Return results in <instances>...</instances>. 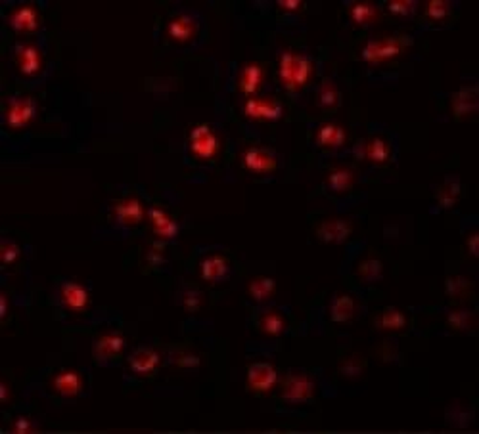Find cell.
Here are the masks:
<instances>
[{
    "label": "cell",
    "instance_id": "22",
    "mask_svg": "<svg viewBox=\"0 0 479 434\" xmlns=\"http://www.w3.org/2000/svg\"><path fill=\"white\" fill-rule=\"evenodd\" d=\"M226 274H228V263L221 254H211L201 263V276L209 283L223 279Z\"/></svg>",
    "mask_w": 479,
    "mask_h": 434
},
{
    "label": "cell",
    "instance_id": "28",
    "mask_svg": "<svg viewBox=\"0 0 479 434\" xmlns=\"http://www.w3.org/2000/svg\"><path fill=\"white\" fill-rule=\"evenodd\" d=\"M406 323V318L403 316V312L395 310V308H389L383 314L378 316L376 320V326L380 329H403Z\"/></svg>",
    "mask_w": 479,
    "mask_h": 434
},
{
    "label": "cell",
    "instance_id": "35",
    "mask_svg": "<svg viewBox=\"0 0 479 434\" xmlns=\"http://www.w3.org/2000/svg\"><path fill=\"white\" fill-rule=\"evenodd\" d=\"M0 254H2V263L14 264L19 258V247L12 241H2L0 245Z\"/></svg>",
    "mask_w": 479,
    "mask_h": 434
},
{
    "label": "cell",
    "instance_id": "18",
    "mask_svg": "<svg viewBox=\"0 0 479 434\" xmlns=\"http://www.w3.org/2000/svg\"><path fill=\"white\" fill-rule=\"evenodd\" d=\"M114 214L121 224H136L144 218V209H142L138 199H125V201H117L114 207Z\"/></svg>",
    "mask_w": 479,
    "mask_h": 434
},
{
    "label": "cell",
    "instance_id": "36",
    "mask_svg": "<svg viewBox=\"0 0 479 434\" xmlns=\"http://www.w3.org/2000/svg\"><path fill=\"white\" fill-rule=\"evenodd\" d=\"M173 361L177 364V366H179V368H196V366H199L198 356H194V354H190V352L174 354Z\"/></svg>",
    "mask_w": 479,
    "mask_h": 434
},
{
    "label": "cell",
    "instance_id": "32",
    "mask_svg": "<svg viewBox=\"0 0 479 434\" xmlns=\"http://www.w3.org/2000/svg\"><path fill=\"white\" fill-rule=\"evenodd\" d=\"M449 12H451V6H449V2H443V0H431L426 6V14L431 19H443V17L449 16Z\"/></svg>",
    "mask_w": 479,
    "mask_h": 434
},
{
    "label": "cell",
    "instance_id": "8",
    "mask_svg": "<svg viewBox=\"0 0 479 434\" xmlns=\"http://www.w3.org/2000/svg\"><path fill=\"white\" fill-rule=\"evenodd\" d=\"M244 113L249 119H263V121H276L280 119L284 109L276 102V100L269 98H248V102L244 104Z\"/></svg>",
    "mask_w": 479,
    "mask_h": 434
},
{
    "label": "cell",
    "instance_id": "38",
    "mask_svg": "<svg viewBox=\"0 0 479 434\" xmlns=\"http://www.w3.org/2000/svg\"><path fill=\"white\" fill-rule=\"evenodd\" d=\"M33 423L29 421V419L25 417H19L14 421V425H12V433H17V434H27V433H33Z\"/></svg>",
    "mask_w": 479,
    "mask_h": 434
},
{
    "label": "cell",
    "instance_id": "19",
    "mask_svg": "<svg viewBox=\"0 0 479 434\" xmlns=\"http://www.w3.org/2000/svg\"><path fill=\"white\" fill-rule=\"evenodd\" d=\"M150 222L152 226L156 228V234L161 239H173L177 234H179V226L177 222L169 216L167 213H163L161 209H150Z\"/></svg>",
    "mask_w": 479,
    "mask_h": 434
},
{
    "label": "cell",
    "instance_id": "39",
    "mask_svg": "<svg viewBox=\"0 0 479 434\" xmlns=\"http://www.w3.org/2000/svg\"><path fill=\"white\" fill-rule=\"evenodd\" d=\"M199 304H201V296H199L198 291H188V293L184 295V306L190 312L198 310Z\"/></svg>",
    "mask_w": 479,
    "mask_h": 434
},
{
    "label": "cell",
    "instance_id": "16",
    "mask_svg": "<svg viewBox=\"0 0 479 434\" xmlns=\"http://www.w3.org/2000/svg\"><path fill=\"white\" fill-rule=\"evenodd\" d=\"M62 299H64V304L67 308H71L75 312H81L87 308L89 304V291L84 289L83 285L79 283H73V281H67L62 287Z\"/></svg>",
    "mask_w": 479,
    "mask_h": 434
},
{
    "label": "cell",
    "instance_id": "14",
    "mask_svg": "<svg viewBox=\"0 0 479 434\" xmlns=\"http://www.w3.org/2000/svg\"><path fill=\"white\" fill-rule=\"evenodd\" d=\"M264 81V69L259 64H248L240 73V92L253 98V94L259 91V86Z\"/></svg>",
    "mask_w": 479,
    "mask_h": 434
},
{
    "label": "cell",
    "instance_id": "40",
    "mask_svg": "<svg viewBox=\"0 0 479 434\" xmlns=\"http://www.w3.org/2000/svg\"><path fill=\"white\" fill-rule=\"evenodd\" d=\"M276 4H278V8L280 10H288V12H298V10H301V6H303L301 0H278Z\"/></svg>",
    "mask_w": 479,
    "mask_h": 434
},
{
    "label": "cell",
    "instance_id": "10",
    "mask_svg": "<svg viewBox=\"0 0 479 434\" xmlns=\"http://www.w3.org/2000/svg\"><path fill=\"white\" fill-rule=\"evenodd\" d=\"M316 236L326 243H343L351 236V222L341 220V218L324 222L316 229Z\"/></svg>",
    "mask_w": 479,
    "mask_h": 434
},
{
    "label": "cell",
    "instance_id": "2",
    "mask_svg": "<svg viewBox=\"0 0 479 434\" xmlns=\"http://www.w3.org/2000/svg\"><path fill=\"white\" fill-rule=\"evenodd\" d=\"M410 44H413V39L406 37V35L388 37V39H381V41H370L363 48V59L366 64L378 66V64L389 62L399 54H403Z\"/></svg>",
    "mask_w": 479,
    "mask_h": 434
},
{
    "label": "cell",
    "instance_id": "12",
    "mask_svg": "<svg viewBox=\"0 0 479 434\" xmlns=\"http://www.w3.org/2000/svg\"><path fill=\"white\" fill-rule=\"evenodd\" d=\"M159 354L152 348H138L131 354L129 358V366H131L132 373L136 375H150L154 373L159 366Z\"/></svg>",
    "mask_w": 479,
    "mask_h": 434
},
{
    "label": "cell",
    "instance_id": "33",
    "mask_svg": "<svg viewBox=\"0 0 479 434\" xmlns=\"http://www.w3.org/2000/svg\"><path fill=\"white\" fill-rule=\"evenodd\" d=\"M388 10L395 16H410L416 10V2H413V0H391V2H388Z\"/></svg>",
    "mask_w": 479,
    "mask_h": 434
},
{
    "label": "cell",
    "instance_id": "27",
    "mask_svg": "<svg viewBox=\"0 0 479 434\" xmlns=\"http://www.w3.org/2000/svg\"><path fill=\"white\" fill-rule=\"evenodd\" d=\"M249 293H251V296H253L255 301H259V303L269 301L274 293V279L255 278L251 281V285H249Z\"/></svg>",
    "mask_w": 479,
    "mask_h": 434
},
{
    "label": "cell",
    "instance_id": "7",
    "mask_svg": "<svg viewBox=\"0 0 479 434\" xmlns=\"http://www.w3.org/2000/svg\"><path fill=\"white\" fill-rule=\"evenodd\" d=\"M242 164L248 171L255 172V174H269V172H273L278 167L273 151H269V149L264 148H255V146L248 148L242 153Z\"/></svg>",
    "mask_w": 479,
    "mask_h": 434
},
{
    "label": "cell",
    "instance_id": "23",
    "mask_svg": "<svg viewBox=\"0 0 479 434\" xmlns=\"http://www.w3.org/2000/svg\"><path fill=\"white\" fill-rule=\"evenodd\" d=\"M478 109V98H476V88H462L453 96V111L458 119H462L466 115L473 113Z\"/></svg>",
    "mask_w": 479,
    "mask_h": 434
},
{
    "label": "cell",
    "instance_id": "41",
    "mask_svg": "<svg viewBox=\"0 0 479 434\" xmlns=\"http://www.w3.org/2000/svg\"><path fill=\"white\" fill-rule=\"evenodd\" d=\"M6 314H8V296L2 293L0 295V320H4Z\"/></svg>",
    "mask_w": 479,
    "mask_h": 434
},
{
    "label": "cell",
    "instance_id": "9",
    "mask_svg": "<svg viewBox=\"0 0 479 434\" xmlns=\"http://www.w3.org/2000/svg\"><path fill=\"white\" fill-rule=\"evenodd\" d=\"M17 64H19V71L27 77H33L42 69V57L39 48L35 44H19L16 48Z\"/></svg>",
    "mask_w": 479,
    "mask_h": 434
},
{
    "label": "cell",
    "instance_id": "6",
    "mask_svg": "<svg viewBox=\"0 0 479 434\" xmlns=\"http://www.w3.org/2000/svg\"><path fill=\"white\" fill-rule=\"evenodd\" d=\"M278 381V373L273 364L255 361L248 369V386L253 393H269Z\"/></svg>",
    "mask_w": 479,
    "mask_h": 434
},
{
    "label": "cell",
    "instance_id": "4",
    "mask_svg": "<svg viewBox=\"0 0 479 434\" xmlns=\"http://www.w3.org/2000/svg\"><path fill=\"white\" fill-rule=\"evenodd\" d=\"M192 153L199 159H211L219 151V138H217L211 126L206 123L196 124L190 134Z\"/></svg>",
    "mask_w": 479,
    "mask_h": 434
},
{
    "label": "cell",
    "instance_id": "5",
    "mask_svg": "<svg viewBox=\"0 0 479 434\" xmlns=\"http://www.w3.org/2000/svg\"><path fill=\"white\" fill-rule=\"evenodd\" d=\"M314 396V383L303 373H291L284 381L282 398L289 404H301Z\"/></svg>",
    "mask_w": 479,
    "mask_h": 434
},
{
    "label": "cell",
    "instance_id": "1",
    "mask_svg": "<svg viewBox=\"0 0 479 434\" xmlns=\"http://www.w3.org/2000/svg\"><path fill=\"white\" fill-rule=\"evenodd\" d=\"M313 59L303 56V54H296L291 50H284L280 56V67H278V75L284 84V88L289 92H298L305 86L307 82L313 77Z\"/></svg>",
    "mask_w": 479,
    "mask_h": 434
},
{
    "label": "cell",
    "instance_id": "31",
    "mask_svg": "<svg viewBox=\"0 0 479 434\" xmlns=\"http://www.w3.org/2000/svg\"><path fill=\"white\" fill-rule=\"evenodd\" d=\"M458 194H460V188H458V184H446V186H443L441 188V191H439V205L441 207H453L456 203V197H458Z\"/></svg>",
    "mask_w": 479,
    "mask_h": 434
},
{
    "label": "cell",
    "instance_id": "3",
    "mask_svg": "<svg viewBox=\"0 0 479 434\" xmlns=\"http://www.w3.org/2000/svg\"><path fill=\"white\" fill-rule=\"evenodd\" d=\"M35 117H37V102L33 98L17 96V98L10 100L8 107H6V123L10 129L14 131L25 129Z\"/></svg>",
    "mask_w": 479,
    "mask_h": 434
},
{
    "label": "cell",
    "instance_id": "29",
    "mask_svg": "<svg viewBox=\"0 0 479 434\" xmlns=\"http://www.w3.org/2000/svg\"><path fill=\"white\" fill-rule=\"evenodd\" d=\"M339 104V92L336 84L328 79L318 88V106L320 107H336Z\"/></svg>",
    "mask_w": 479,
    "mask_h": 434
},
{
    "label": "cell",
    "instance_id": "30",
    "mask_svg": "<svg viewBox=\"0 0 479 434\" xmlns=\"http://www.w3.org/2000/svg\"><path fill=\"white\" fill-rule=\"evenodd\" d=\"M284 318H282L280 314H276V312H271V314H266L263 318V321H261V328H263V331L266 333V335H280L282 331H284Z\"/></svg>",
    "mask_w": 479,
    "mask_h": 434
},
{
    "label": "cell",
    "instance_id": "15",
    "mask_svg": "<svg viewBox=\"0 0 479 434\" xmlns=\"http://www.w3.org/2000/svg\"><path fill=\"white\" fill-rule=\"evenodd\" d=\"M125 348V339L119 333H108L102 335L94 344V358L98 361L116 358L117 354Z\"/></svg>",
    "mask_w": 479,
    "mask_h": 434
},
{
    "label": "cell",
    "instance_id": "13",
    "mask_svg": "<svg viewBox=\"0 0 479 434\" xmlns=\"http://www.w3.org/2000/svg\"><path fill=\"white\" fill-rule=\"evenodd\" d=\"M356 153L361 155V159H368L372 163L383 164L388 163L391 157V149L386 144V140L372 138L366 142H361V146L356 148Z\"/></svg>",
    "mask_w": 479,
    "mask_h": 434
},
{
    "label": "cell",
    "instance_id": "20",
    "mask_svg": "<svg viewBox=\"0 0 479 434\" xmlns=\"http://www.w3.org/2000/svg\"><path fill=\"white\" fill-rule=\"evenodd\" d=\"M54 388L58 390L62 396H77L83 388V377L77 373V371H71V369H66L62 371L60 375H56L54 379Z\"/></svg>",
    "mask_w": 479,
    "mask_h": 434
},
{
    "label": "cell",
    "instance_id": "42",
    "mask_svg": "<svg viewBox=\"0 0 479 434\" xmlns=\"http://www.w3.org/2000/svg\"><path fill=\"white\" fill-rule=\"evenodd\" d=\"M476 241H478V236H471L470 239V253L476 256L478 254V251H476Z\"/></svg>",
    "mask_w": 479,
    "mask_h": 434
},
{
    "label": "cell",
    "instance_id": "25",
    "mask_svg": "<svg viewBox=\"0 0 479 434\" xmlns=\"http://www.w3.org/2000/svg\"><path fill=\"white\" fill-rule=\"evenodd\" d=\"M349 16L356 25L374 23L378 19V8L370 2H353L349 6Z\"/></svg>",
    "mask_w": 479,
    "mask_h": 434
},
{
    "label": "cell",
    "instance_id": "43",
    "mask_svg": "<svg viewBox=\"0 0 479 434\" xmlns=\"http://www.w3.org/2000/svg\"><path fill=\"white\" fill-rule=\"evenodd\" d=\"M0 393H2V402H8V386L0 385Z\"/></svg>",
    "mask_w": 479,
    "mask_h": 434
},
{
    "label": "cell",
    "instance_id": "21",
    "mask_svg": "<svg viewBox=\"0 0 479 434\" xmlns=\"http://www.w3.org/2000/svg\"><path fill=\"white\" fill-rule=\"evenodd\" d=\"M316 144L323 148H339L345 144V131L339 124L326 123L316 132Z\"/></svg>",
    "mask_w": 479,
    "mask_h": 434
},
{
    "label": "cell",
    "instance_id": "37",
    "mask_svg": "<svg viewBox=\"0 0 479 434\" xmlns=\"http://www.w3.org/2000/svg\"><path fill=\"white\" fill-rule=\"evenodd\" d=\"M148 263L152 266L163 263V243H154L148 251Z\"/></svg>",
    "mask_w": 479,
    "mask_h": 434
},
{
    "label": "cell",
    "instance_id": "24",
    "mask_svg": "<svg viewBox=\"0 0 479 434\" xmlns=\"http://www.w3.org/2000/svg\"><path fill=\"white\" fill-rule=\"evenodd\" d=\"M355 314V303L353 299L347 295H339L334 299V303L330 306V318L332 321L336 323H343V321H349Z\"/></svg>",
    "mask_w": 479,
    "mask_h": 434
},
{
    "label": "cell",
    "instance_id": "26",
    "mask_svg": "<svg viewBox=\"0 0 479 434\" xmlns=\"http://www.w3.org/2000/svg\"><path fill=\"white\" fill-rule=\"evenodd\" d=\"M328 184L334 191H347L355 184V171L347 169V167L334 169L328 176Z\"/></svg>",
    "mask_w": 479,
    "mask_h": 434
},
{
    "label": "cell",
    "instance_id": "17",
    "mask_svg": "<svg viewBox=\"0 0 479 434\" xmlns=\"http://www.w3.org/2000/svg\"><path fill=\"white\" fill-rule=\"evenodd\" d=\"M196 29L198 25L190 16H177L167 25V35L177 42H186L194 37Z\"/></svg>",
    "mask_w": 479,
    "mask_h": 434
},
{
    "label": "cell",
    "instance_id": "11",
    "mask_svg": "<svg viewBox=\"0 0 479 434\" xmlns=\"http://www.w3.org/2000/svg\"><path fill=\"white\" fill-rule=\"evenodd\" d=\"M39 12L35 10V6H21V8L14 10L8 16V23L14 31L19 33H31L39 27Z\"/></svg>",
    "mask_w": 479,
    "mask_h": 434
},
{
    "label": "cell",
    "instance_id": "34",
    "mask_svg": "<svg viewBox=\"0 0 479 434\" xmlns=\"http://www.w3.org/2000/svg\"><path fill=\"white\" fill-rule=\"evenodd\" d=\"M359 274H361L366 281H376L381 274L380 261H366V263H363L361 264V268H359Z\"/></svg>",
    "mask_w": 479,
    "mask_h": 434
}]
</instances>
